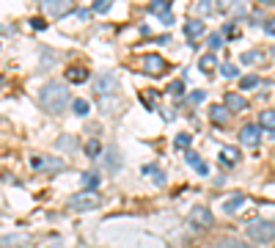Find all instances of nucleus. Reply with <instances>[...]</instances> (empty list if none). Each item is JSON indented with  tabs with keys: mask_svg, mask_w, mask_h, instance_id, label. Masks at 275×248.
Listing matches in <instances>:
<instances>
[{
	"mask_svg": "<svg viewBox=\"0 0 275 248\" xmlns=\"http://www.w3.org/2000/svg\"><path fill=\"white\" fill-rule=\"evenodd\" d=\"M39 102H42V108L50 116L63 113V108L69 105V86H63V83H47L42 88V94H39Z\"/></svg>",
	"mask_w": 275,
	"mask_h": 248,
	"instance_id": "1",
	"label": "nucleus"
},
{
	"mask_svg": "<svg viewBox=\"0 0 275 248\" xmlns=\"http://www.w3.org/2000/svg\"><path fill=\"white\" fill-rule=\"evenodd\" d=\"M245 234H248V240H253V243L267 245L275 240V221H270V218H256V221H250L248 226H245Z\"/></svg>",
	"mask_w": 275,
	"mask_h": 248,
	"instance_id": "2",
	"label": "nucleus"
},
{
	"mask_svg": "<svg viewBox=\"0 0 275 248\" xmlns=\"http://www.w3.org/2000/svg\"><path fill=\"white\" fill-rule=\"evenodd\" d=\"M102 204V196H99L97 191H80L74 193V196L66 199V207L74 212H88V210H97V207Z\"/></svg>",
	"mask_w": 275,
	"mask_h": 248,
	"instance_id": "3",
	"label": "nucleus"
},
{
	"mask_svg": "<svg viewBox=\"0 0 275 248\" xmlns=\"http://www.w3.org/2000/svg\"><path fill=\"white\" fill-rule=\"evenodd\" d=\"M140 69H143L146 75H151V78H160V75L168 72V61L162 55H154V52H149V55L140 58Z\"/></svg>",
	"mask_w": 275,
	"mask_h": 248,
	"instance_id": "4",
	"label": "nucleus"
},
{
	"mask_svg": "<svg viewBox=\"0 0 275 248\" xmlns=\"http://www.w3.org/2000/svg\"><path fill=\"white\" fill-rule=\"evenodd\" d=\"M44 11L50 17H66L74 11V0H44Z\"/></svg>",
	"mask_w": 275,
	"mask_h": 248,
	"instance_id": "5",
	"label": "nucleus"
},
{
	"mask_svg": "<svg viewBox=\"0 0 275 248\" xmlns=\"http://www.w3.org/2000/svg\"><path fill=\"white\" fill-rule=\"evenodd\" d=\"M149 11L160 17L162 25H171L173 22V14H171V0H151L149 3Z\"/></svg>",
	"mask_w": 275,
	"mask_h": 248,
	"instance_id": "6",
	"label": "nucleus"
},
{
	"mask_svg": "<svg viewBox=\"0 0 275 248\" xmlns=\"http://www.w3.org/2000/svg\"><path fill=\"white\" fill-rule=\"evenodd\" d=\"M261 141V124H245L239 130V144L242 146H256Z\"/></svg>",
	"mask_w": 275,
	"mask_h": 248,
	"instance_id": "7",
	"label": "nucleus"
},
{
	"mask_svg": "<svg viewBox=\"0 0 275 248\" xmlns=\"http://www.w3.org/2000/svg\"><path fill=\"white\" fill-rule=\"evenodd\" d=\"M190 223L196 229H209L215 223V218H212V212L207 210V207H193V212H190Z\"/></svg>",
	"mask_w": 275,
	"mask_h": 248,
	"instance_id": "8",
	"label": "nucleus"
},
{
	"mask_svg": "<svg viewBox=\"0 0 275 248\" xmlns=\"http://www.w3.org/2000/svg\"><path fill=\"white\" fill-rule=\"evenodd\" d=\"M113 91H116V75H110V72L99 75L97 83H94V94H97V97H108V94H113Z\"/></svg>",
	"mask_w": 275,
	"mask_h": 248,
	"instance_id": "9",
	"label": "nucleus"
},
{
	"mask_svg": "<svg viewBox=\"0 0 275 248\" xmlns=\"http://www.w3.org/2000/svg\"><path fill=\"white\" fill-rule=\"evenodd\" d=\"M215 9L229 17H245V11H248L242 0H215Z\"/></svg>",
	"mask_w": 275,
	"mask_h": 248,
	"instance_id": "10",
	"label": "nucleus"
},
{
	"mask_svg": "<svg viewBox=\"0 0 275 248\" xmlns=\"http://www.w3.org/2000/svg\"><path fill=\"white\" fill-rule=\"evenodd\" d=\"M33 168L44 171V174H58V171H63V160H58V157H33Z\"/></svg>",
	"mask_w": 275,
	"mask_h": 248,
	"instance_id": "11",
	"label": "nucleus"
},
{
	"mask_svg": "<svg viewBox=\"0 0 275 248\" xmlns=\"http://www.w3.org/2000/svg\"><path fill=\"white\" fill-rule=\"evenodd\" d=\"M33 240L28 234H3L0 237V248H31Z\"/></svg>",
	"mask_w": 275,
	"mask_h": 248,
	"instance_id": "12",
	"label": "nucleus"
},
{
	"mask_svg": "<svg viewBox=\"0 0 275 248\" xmlns=\"http://www.w3.org/2000/svg\"><path fill=\"white\" fill-rule=\"evenodd\" d=\"M88 80V69L83 67V64H72V67H66V83H72V86H80V83Z\"/></svg>",
	"mask_w": 275,
	"mask_h": 248,
	"instance_id": "13",
	"label": "nucleus"
},
{
	"mask_svg": "<svg viewBox=\"0 0 275 248\" xmlns=\"http://www.w3.org/2000/svg\"><path fill=\"white\" fill-rule=\"evenodd\" d=\"M204 33V20H187L185 22V36L190 39V47H198V36Z\"/></svg>",
	"mask_w": 275,
	"mask_h": 248,
	"instance_id": "14",
	"label": "nucleus"
},
{
	"mask_svg": "<svg viewBox=\"0 0 275 248\" xmlns=\"http://www.w3.org/2000/svg\"><path fill=\"white\" fill-rule=\"evenodd\" d=\"M223 105L229 110H234V113H239V110H248V99L242 97V94H237V91H229L223 97Z\"/></svg>",
	"mask_w": 275,
	"mask_h": 248,
	"instance_id": "15",
	"label": "nucleus"
},
{
	"mask_svg": "<svg viewBox=\"0 0 275 248\" xmlns=\"http://www.w3.org/2000/svg\"><path fill=\"white\" fill-rule=\"evenodd\" d=\"M245 202H248L245 193H231V199H226V202H223V212H226V215H234V212H237Z\"/></svg>",
	"mask_w": 275,
	"mask_h": 248,
	"instance_id": "16",
	"label": "nucleus"
},
{
	"mask_svg": "<svg viewBox=\"0 0 275 248\" xmlns=\"http://www.w3.org/2000/svg\"><path fill=\"white\" fill-rule=\"evenodd\" d=\"M185 155H187V163H190L193 168L198 171V176H207V174H209V165L204 163V157H201V155H196V152H190V149H187Z\"/></svg>",
	"mask_w": 275,
	"mask_h": 248,
	"instance_id": "17",
	"label": "nucleus"
},
{
	"mask_svg": "<svg viewBox=\"0 0 275 248\" xmlns=\"http://www.w3.org/2000/svg\"><path fill=\"white\" fill-rule=\"evenodd\" d=\"M55 146L58 149H66V152H74L77 149V138H74V135H58V141H55Z\"/></svg>",
	"mask_w": 275,
	"mask_h": 248,
	"instance_id": "18",
	"label": "nucleus"
},
{
	"mask_svg": "<svg viewBox=\"0 0 275 248\" xmlns=\"http://www.w3.org/2000/svg\"><path fill=\"white\" fill-rule=\"evenodd\" d=\"M259 124H261L264 130H270V133H275V108H270V110H261Z\"/></svg>",
	"mask_w": 275,
	"mask_h": 248,
	"instance_id": "19",
	"label": "nucleus"
},
{
	"mask_svg": "<svg viewBox=\"0 0 275 248\" xmlns=\"http://www.w3.org/2000/svg\"><path fill=\"white\" fill-rule=\"evenodd\" d=\"M218 155H220V160H223L226 165H234V163L239 160V152L234 149V146H223V149H220Z\"/></svg>",
	"mask_w": 275,
	"mask_h": 248,
	"instance_id": "20",
	"label": "nucleus"
},
{
	"mask_svg": "<svg viewBox=\"0 0 275 248\" xmlns=\"http://www.w3.org/2000/svg\"><path fill=\"white\" fill-rule=\"evenodd\" d=\"M209 119H212L215 124H226V121H229V108H226V105H223V108H220V105H218V108H212V110H209Z\"/></svg>",
	"mask_w": 275,
	"mask_h": 248,
	"instance_id": "21",
	"label": "nucleus"
},
{
	"mask_svg": "<svg viewBox=\"0 0 275 248\" xmlns=\"http://www.w3.org/2000/svg\"><path fill=\"white\" fill-rule=\"evenodd\" d=\"M80 182H83L85 191H97V185H99V174H94V171H85V174H80Z\"/></svg>",
	"mask_w": 275,
	"mask_h": 248,
	"instance_id": "22",
	"label": "nucleus"
},
{
	"mask_svg": "<svg viewBox=\"0 0 275 248\" xmlns=\"http://www.w3.org/2000/svg\"><path fill=\"white\" fill-rule=\"evenodd\" d=\"M261 86V80L256 78V75H245L242 80H239V88H242V91H250V88H259Z\"/></svg>",
	"mask_w": 275,
	"mask_h": 248,
	"instance_id": "23",
	"label": "nucleus"
},
{
	"mask_svg": "<svg viewBox=\"0 0 275 248\" xmlns=\"http://www.w3.org/2000/svg\"><path fill=\"white\" fill-rule=\"evenodd\" d=\"M215 64H218V61H215V55H212V52H207V55H201L198 67H201V72H212V69H215Z\"/></svg>",
	"mask_w": 275,
	"mask_h": 248,
	"instance_id": "24",
	"label": "nucleus"
},
{
	"mask_svg": "<svg viewBox=\"0 0 275 248\" xmlns=\"http://www.w3.org/2000/svg\"><path fill=\"white\" fill-rule=\"evenodd\" d=\"M218 248H250L248 243H242V240H237V237H226V240H220Z\"/></svg>",
	"mask_w": 275,
	"mask_h": 248,
	"instance_id": "25",
	"label": "nucleus"
},
{
	"mask_svg": "<svg viewBox=\"0 0 275 248\" xmlns=\"http://www.w3.org/2000/svg\"><path fill=\"white\" fill-rule=\"evenodd\" d=\"M72 110H74V113H77V116H88L91 105L85 102V99H74V102H72Z\"/></svg>",
	"mask_w": 275,
	"mask_h": 248,
	"instance_id": "26",
	"label": "nucleus"
},
{
	"mask_svg": "<svg viewBox=\"0 0 275 248\" xmlns=\"http://www.w3.org/2000/svg\"><path fill=\"white\" fill-rule=\"evenodd\" d=\"M99 152H102V146H99V141H97V138H91L88 144H85V155H88L91 160H94V157H99Z\"/></svg>",
	"mask_w": 275,
	"mask_h": 248,
	"instance_id": "27",
	"label": "nucleus"
},
{
	"mask_svg": "<svg viewBox=\"0 0 275 248\" xmlns=\"http://www.w3.org/2000/svg\"><path fill=\"white\" fill-rule=\"evenodd\" d=\"M143 174L154 176V182H157V185H165V176H162V171H160V168H154V165H146V168H143Z\"/></svg>",
	"mask_w": 275,
	"mask_h": 248,
	"instance_id": "28",
	"label": "nucleus"
},
{
	"mask_svg": "<svg viewBox=\"0 0 275 248\" xmlns=\"http://www.w3.org/2000/svg\"><path fill=\"white\" fill-rule=\"evenodd\" d=\"M173 146H176V149H190V133H179L176 135V141H173Z\"/></svg>",
	"mask_w": 275,
	"mask_h": 248,
	"instance_id": "29",
	"label": "nucleus"
},
{
	"mask_svg": "<svg viewBox=\"0 0 275 248\" xmlns=\"http://www.w3.org/2000/svg\"><path fill=\"white\" fill-rule=\"evenodd\" d=\"M220 75H223V78H237L239 67H237V64H223V67H220Z\"/></svg>",
	"mask_w": 275,
	"mask_h": 248,
	"instance_id": "30",
	"label": "nucleus"
},
{
	"mask_svg": "<svg viewBox=\"0 0 275 248\" xmlns=\"http://www.w3.org/2000/svg\"><path fill=\"white\" fill-rule=\"evenodd\" d=\"M256 61H261V52H259V50L242 52V64H256Z\"/></svg>",
	"mask_w": 275,
	"mask_h": 248,
	"instance_id": "31",
	"label": "nucleus"
},
{
	"mask_svg": "<svg viewBox=\"0 0 275 248\" xmlns=\"http://www.w3.org/2000/svg\"><path fill=\"white\" fill-rule=\"evenodd\" d=\"M168 94H173V97H182V94H185V83H182V80H173L171 86H168Z\"/></svg>",
	"mask_w": 275,
	"mask_h": 248,
	"instance_id": "32",
	"label": "nucleus"
},
{
	"mask_svg": "<svg viewBox=\"0 0 275 248\" xmlns=\"http://www.w3.org/2000/svg\"><path fill=\"white\" fill-rule=\"evenodd\" d=\"M198 11H201V14H212V11H215V0H201V3H198Z\"/></svg>",
	"mask_w": 275,
	"mask_h": 248,
	"instance_id": "33",
	"label": "nucleus"
},
{
	"mask_svg": "<svg viewBox=\"0 0 275 248\" xmlns=\"http://www.w3.org/2000/svg\"><path fill=\"white\" fill-rule=\"evenodd\" d=\"M223 41H226L223 33H212V36H209V47H212V50H218V47L223 44Z\"/></svg>",
	"mask_w": 275,
	"mask_h": 248,
	"instance_id": "34",
	"label": "nucleus"
},
{
	"mask_svg": "<svg viewBox=\"0 0 275 248\" xmlns=\"http://www.w3.org/2000/svg\"><path fill=\"white\" fill-rule=\"evenodd\" d=\"M31 28H36V31H44V28H47V20H42V17H31Z\"/></svg>",
	"mask_w": 275,
	"mask_h": 248,
	"instance_id": "35",
	"label": "nucleus"
},
{
	"mask_svg": "<svg viewBox=\"0 0 275 248\" xmlns=\"http://www.w3.org/2000/svg\"><path fill=\"white\" fill-rule=\"evenodd\" d=\"M108 9H110V0H94V11L102 14V11H108Z\"/></svg>",
	"mask_w": 275,
	"mask_h": 248,
	"instance_id": "36",
	"label": "nucleus"
},
{
	"mask_svg": "<svg viewBox=\"0 0 275 248\" xmlns=\"http://www.w3.org/2000/svg\"><path fill=\"white\" fill-rule=\"evenodd\" d=\"M264 33H270V36H275V17H270V20L264 22Z\"/></svg>",
	"mask_w": 275,
	"mask_h": 248,
	"instance_id": "37",
	"label": "nucleus"
},
{
	"mask_svg": "<svg viewBox=\"0 0 275 248\" xmlns=\"http://www.w3.org/2000/svg\"><path fill=\"white\" fill-rule=\"evenodd\" d=\"M204 97H207L204 91H193V94H190V102H193V105H198V102H204Z\"/></svg>",
	"mask_w": 275,
	"mask_h": 248,
	"instance_id": "38",
	"label": "nucleus"
},
{
	"mask_svg": "<svg viewBox=\"0 0 275 248\" xmlns=\"http://www.w3.org/2000/svg\"><path fill=\"white\" fill-rule=\"evenodd\" d=\"M259 3H264V6H270V3H275V0H259Z\"/></svg>",
	"mask_w": 275,
	"mask_h": 248,
	"instance_id": "39",
	"label": "nucleus"
}]
</instances>
